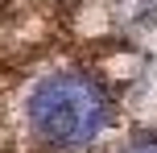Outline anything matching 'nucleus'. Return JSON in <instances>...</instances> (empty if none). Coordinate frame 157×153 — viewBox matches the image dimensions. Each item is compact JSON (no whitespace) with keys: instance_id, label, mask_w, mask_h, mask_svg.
Here are the masks:
<instances>
[{"instance_id":"nucleus-1","label":"nucleus","mask_w":157,"mask_h":153,"mask_svg":"<svg viewBox=\"0 0 157 153\" xmlns=\"http://www.w3.org/2000/svg\"><path fill=\"white\" fill-rule=\"evenodd\" d=\"M112 116L108 87L91 71H50L25 99V132L41 153H83Z\"/></svg>"},{"instance_id":"nucleus-2","label":"nucleus","mask_w":157,"mask_h":153,"mask_svg":"<svg viewBox=\"0 0 157 153\" xmlns=\"http://www.w3.org/2000/svg\"><path fill=\"white\" fill-rule=\"evenodd\" d=\"M120 153H157V132H149V137H136V141H128Z\"/></svg>"}]
</instances>
